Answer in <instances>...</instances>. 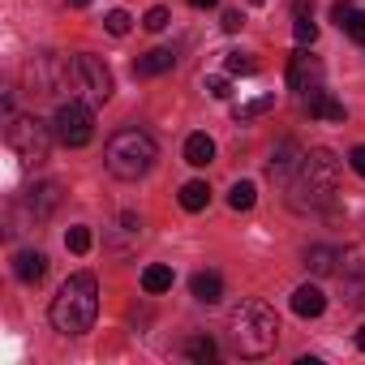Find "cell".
I'll use <instances>...</instances> for the list:
<instances>
[{
	"instance_id": "obj_1",
	"label": "cell",
	"mask_w": 365,
	"mask_h": 365,
	"mask_svg": "<svg viewBox=\"0 0 365 365\" xmlns=\"http://www.w3.org/2000/svg\"><path fill=\"white\" fill-rule=\"evenodd\" d=\"M335 185H339V159L335 150L318 146V150H305V159L297 163V176L288 185V207L292 211H318L335 198Z\"/></svg>"
},
{
	"instance_id": "obj_2",
	"label": "cell",
	"mask_w": 365,
	"mask_h": 365,
	"mask_svg": "<svg viewBox=\"0 0 365 365\" xmlns=\"http://www.w3.org/2000/svg\"><path fill=\"white\" fill-rule=\"evenodd\" d=\"M99 318V284L95 275H69L52 297V327L61 335H86Z\"/></svg>"
},
{
	"instance_id": "obj_3",
	"label": "cell",
	"mask_w": 365,
	"mask_h": 365,
	"mask_svg": "<svg viewBox=\"0 0 365 365\" xmlns=\"http://www.w3.org/2000/svg\"><path fill=\"white\" fill-rule=\"evenodd\" d=\"M228 339L237 348V356H267L279 339V318L271 305L262 301H241L228 314Z\"/></svg>"
},
{
	"instance_id": "obj_4",
	"label": "cell",
	"mask_w": 365,
	"mask_h": 365,
	"mask_svg": "<svg viewBox=\"0 0 365 365\" xmlns=\"http://www.w3.org/2000/svg\"><path fill=\"white\" fill-rule=\"evenodd\" d=\"M103 163H108V172H112L116 180H138V176H146L150 163H155V142H150V133H142V129H120V133H112V138H108V150H103Z\"/></svg>"
},
{
	"instance_id": "obj_5",
	"label": "cell",
	"mask_w": 365,
	"mask_h": 365,
	"mask_svg": "<svg viewBox=\"0 0 365 365\" xmlns=\"http://www.w3.org/2000/svg\"><path fill=\"white\" fill-rule=\"evenodd\" d=\"M52 133H56V129H48L39 116H14L9 129H5L9 146H14L26 163H43V159H48V150H52Z\"/></svg>"
},
{
	"instance_id": "obj_6",
	"label": "cell",
	"mask_w": 365,
	"mask_h": 365,
	"mask_svg": "<svg viewBox=\"0 0 365 365\" xmlns=\"http://www.w3.org/2000/svg\"><path fill=\"white\" fill-rule=\"evenodd\" d=\"M52 129H56V142H65V146H86L91 138H95V116H91V108L86 103H78V99H65L61 108H56V116H52Z\"/></svg>"
},
{
	"instance_id": "obj_7",
	"label": "cell",
	"mask_w": 365,
	"mask_h": 365,
	"mask_svg": "<svg viewBox=\"0 0 365 365\" xmlns=\"http://www.w3.org/2000/svg\"><path fill=\"white\" fill-rule=\"evenodd\" d=\"M73 78H78V86L86 91L91 103H108L112 99V69L99 56H91V52L73 56Z\"/></svg>"
},
{
	"instance_id": "obj_8",
	"label": "cell",
	"mask_w": 365,
	"mask_h": 365,
	"mask_svg": "<svg viewBox=\"0 0 365 365\" xmlns=\"http://www.w3.org/2000/svg\"><path fill=\"white\" fill-rule=\"evenodd\" d=\"M288 86L297 91V95H309V91H318L322 86V61L318 56H309L305 48L288 61Z\"/></svg>"
},
{
	"instance_id": "obj_9",
	"label": "cell",
	"mask_w": 365,
	"mask_h": 365,
	"mask_svg": "<svg viewBox=\"0 0 365 365\" xmlns=\"http://www.w3.org/2000/svg\"><path fill=\"white\" fill-rule=\"evenodd\" d=\"M327 309V292L318 288V284H301L297 292H292V314L297 318H318Z\"/></svg>"
},
{
	"instance_id": "obj_10",
	"label": "cell",
	"mask_w": 365,
	"mask_h": 365,
	"mask_svg": "<svg viewBox=\"0 0 365 365\" xmlns=\"http://www.w3.org/2000/svg\"><path fill=\"white\" fill-rule=\"evenodd\" d=\"M172 65H176V52H172V48H155V52H146V56L133 61V78H159V73H168Z\"/></svg>"
},
{
	"instance_id": "obj_11",
	"label": "cell",
	"mask_w": 365,
	"mask_h": 365,
	"mask_svg": "<svg viewBox=\"0 0 365 365\" xmlns=\"http://www.w3.org/2000/svg\"><path fill=\"white\" fill-rule=\"evenodd\" d=\"M305 112H309V116H318V120H335V125L344 120V103H339L335 95H327L322 86L305 95Z\"/></svg>"
},
{
	"instance_id": "obj_12",
	"label": "cell",
	"mask_w": 365,
	"mask_h": 365,
	"mask_svg": "<svg viewBox=\"0 0 365 365\" xmlns=\"http://www.w3.org/2000/svg\"><path fill=\"white\" fill-rule=\"evenodd\" d=\"M14 275H18L22 284H39V279L48 275V258H43L39 250H22V254L14 258Z\"/></svg>"
},
{
	"instance_id": "obj_13",
	"label": "cell",
	"mask_w": 365,
	"mask_h": 365,
	"mask_svg": "<svg viewBox=\"0 0 365 365\" xmlns=\"http://www.w3.org/2000/svg\"><path fill=\"white\" fill-rule=\"evenodd\" d=\"M56 202H61V185H56V180H43V185H35V190H31V198H26V207L35 211V220L52 215V211H56Z\"/></svg>"
},
{
	"instance_id": "obj_14",
	"label": "cell",
	"mask_w": 365,
	"mask_h": 365,
	"mask_svg": "<svg viewBox=\"0 0 365 365\" xmlns=\"http://www.w3.org/2000/svg\"><path fill=\"white\" fill-rule=\"evenodd\" d=\"M301 159H305V150H301L292 138H284V142H279V150L271 155V176H288Z\"/></svg>"
},
{
	"instance_id": "obj_15",
	"label": "cell",
	"mask_w": 365,
	"mask_h": 365,
	"mask_svg": "<svg viewBox=\"0 0 365 365\" xmlns=\"http://www.w3.org/2000/svg\"><path fill=\"white\" fill-rule=\"evenodd\" d=\"M339 250H331V245H314V250H305V267L314 271V275H331V271H339Z\"/></svg>"
},
{
	"instance_id": "obj_16",
	"label": "cell",
	"mask_w": 365,
	"mask_h": 365,
	"mask_svg": "<svg viewBox=\"0 0 365 365\" xmlns=\"http://www.w3.org/2000/svg\"><path fill=\"white\" fill-rule=\"evenodd\" d=\"M190 292H194L202 305H215V301L224 297V279H220L215 271H198V275H194V284H190Z\"/></svg>"
},
{
	"instance_id": "obj_17",
	"label": "cell",
	"mask_w": 365,
	"mask_h": 365,
	"mask_svg": "<svg viewBox=\"0 0 365 365\" xmlns=\"http://www.w3.org/2000/svg\"><path fill=\"white\" fill-rule=\"evenodd\" d=\"M211 159H215V142H211L207 133H190V138H185V163L207 168Z\"/></svg>"
},
{
	"instance_id": "obj_18",
	"label": "cell",
	"mask_w": 365,
	"mask_h": 365,
	"mask_svg": "<svg viewBox=\"0 0 365 365\" xmlns=\"http://www.w3.org/2000/svg\"><path fill=\"white\" fill-rule=\"evenodd\" d=\"M207 202H211L207 180H185V185H180V207L185 211H207Z\"/></svg>"
},
{
	"instance_id": "obj_19",
	"label": "cell",
	"mask_w": 365,
	"mask_h": 365,
	"mask_svg": "<svg viewBox=\"0 0 365 365\" xmlns=\"http://www.w3.org/2000/svg\"><path fill=\"white\" fill-rule=\"evenodd\" d=\"M142 288H146L150 297L168 292V288H172V267H159V262H155V267H146V271H142Z\"/></svg>"
},
{
	"instance_id": "obj_20",
	"label": "cell",
	"mask_w": 365,
	"mask_h": 365,
	"mask_svg": "<svg viewBox=\"0 0 365 365\" xmlns=\"http://www.w3.org/2000/svg\"><path fill=\"white\" fill-rule=\"evenodd\" d=\"M258 202V190H254V180H237V185L228 190V207L232 211H250Z\"/></svg>"
},
{
	"instance_id": "obj_21",
	"label": "cell",
	"mask_w": 365,
	"mask_h": 365,
	"mask_svg": "<svg viewBox=\"0 0 365 365\" xmlns=\"http://www.w3.org/2000/svg\"><path fill=\"white\" fill-rule=\"evenodd\" d=\"M185 356L207 365V361H215V356H220V348H215V339H211V335H194V339L185 344Z\"/></svg>"
},
{
	"instance_id": "obj_22",
	"label": "cell",
	"mask_w": 365,
	"mask_h": 365,
	"mask_svg": "<svg viewBox=\"0 0 365 365\" xmlns=\"http://www.w3.org/2000/svg\"><path fill=\"white\" fill-rule=\"evenodd\" d=\"M271 108H275V95L250 99V103H241V108H237V120H254V116H262V112H271Z\"/></svg>"
},
{
	"instance_id": "obj_23",
	"label": "cell",
	"mask_w": 365,
	"mask_h": 365,
	"mask_svg": "<svg viewBox=\"0 0 365 365\" xmlns=\"http://www.w3.org/2000/svg\"><path fill=\"white\" fill-rule=\"evenodd\" d=\"M292 35H297V43H301V48H309V43L318 39V26H314V14H309V18H297V22H292Z\"/></svg>"
},
{
	"instance_id": "obj_24",
	"label": "cell",
	"mask_w": 365,
	"mask_h": 365,
	"mask_svg": "<svg viewBox=\"0 0 365 365\" xmlns=\"http://www.w3.org/2000/svg\"><path fill=\"white\" fill-rule=\"evenodd\" d=\"M224 65H228V73H254V69H258V61H254L250 52H228Z\"/></svg>"
},
{
	"instance_id": "obj_25",
	"label": "cell",
	"mask_w": 365,
	"mask_h": 365,
	"mask_svg": "<svg viewBox=\"0 0 365 365\" xmlns=\"http://www.w3.org/2000/svg\"><path fill=\"white\" fill-rule=\"evenodd\" d=\"M129 22H133V18H129L125 9H112V14L103 18V26H108V35H129Z\"/></svg>"
},
{
	"instance_id": "obj_26",
	"label": "cell",
	"mask_w": 365,
	"mask_h": 365,
	"mask_svg": "<svg viewBox=\"0 0 365 365\" xmlns=\"http://www.w3.org/2000/svg\"><path fill=\"white\" fill-rule=\"evenodd\" d=\"M65 245H69L73 254H86V250H91V228H69V232H65Z\"/></svg>"
},
{
	"instance_id": "obj_27",
	"label": "cell",
	"mask_w": 365,
	"mask_h": 365,
	"mask_svg": "<svg viewBox=\"0 0 365 365\" xmlns=\"http://www.w3.org/2000/svg\"><path fill=\"white\" fill-rule=\"evenodd\" d=\"M168 22H172V18H168V9H159V5H155L146 18H142V26H146V31H163Z\"/></svg>"
},
{
	"instance_id": "obj_28",
	"label": "cell",
	"mask_w": 365,
	"mask_h": 365,
	"mask_svg": "<svg viewBox=\"0 0 365 365\" xmlns=\"http://www.w3.org/2000/svg\"><path fill=\"white\" fill-rule=\"evenodd\" d=\"M352 14H356V9L348 5V0H335V5H331V18H335V26H339V31L348 26V18H352Z\"/></svg>"
},
{
	"instance_id": "obj_29",
	"label": "cell",
	"mask_w": 365,
	"mask_h": 365,
	"mask_svg": "<svg viewBox=\"0 0 365 365\" xmlns=\"http://www.w3.org/2000/svg\"><path fill=\"white\" fill-rule=\"evenodd\" d=\"M202 86H207L215 99H228V95H232V91H228V78H202Z\"/></svg>"
},
{
	"instance_id": "obj_30",
	"label": "cell",
	"mask_w": 365,
	"mask_h": 365,
	"mask_svg": "<svg viewBox=\"0 0 365 365\" xmlns=\"http://www.w3.org/2000/svg\"><path fill=\"white\" fill-rule=\"evenodd\" d=\"M344 31H348V35H352V39H356V43H365V14H352V18H348V26H344Z\"/></svg>"
},
{
	"instance_id": "obj_31",
	"label": "cell",
	"mask_w": 365,
	"mask_h": 365,
	"mask_svg": "<svg viewBox=\"0 0 365 365\" xmlns=\"http://www.w3.org/2000/svg\"><path fill=\"white\" fill-rule=\"evenodd\" d=\"M241 26H245V18H241L237 9H228V14H224V31H228V35H237Z\"/></svg>"
},
{
	"instance_id": "obj_32",
	"label": "cell",
	"mask_w": 365,
	"mask_h": 365,
	"mask_svg": "<svg viewBox=\"0 0 365 365\" xmlns=\"http://www.w3.org/2000/svg\"><path fill=\"white\" fill-rule=\"evenodd\" d=\"M348 163H352V172H356V176H365V146H356V150L348 155Z\"/></svg>"
},
{
	"instance_id": "obj_33",
	"label": "cell",
	"mask_w": 365,
	"mask_h": 365,
	"mask_svg": "<svg viewBox=\"0 0 365 365\" xmlns=\"http://www.w3.org/2000/svg\"><path fill=\"white\" fill-rule=\"evenodd\" d=\"M292 14H297V18H309V14H314V0H292Z\"/></svg>"
},
{
	"instance_id": "obj_34",
	"label": "cell",
	"mask_w": 365,
	"mask_h": 365,
	"mask_svg": "<svg viewBox=\"0 0 365 365\" xmlns=\"http://www.w3.org/2000/svg\"><path fill=\"white\" fill-rule=\"evenodd\" d=\"M190 5H194V9H211V5H215V0H190Z\"/></svg>"
},
{
	"instance_id": "obj_35",
	"label": "cell",
	"mask_w": 365,
	"mask_h": 365,
	"mask_svg": "<svg viewBox=\"0 0 365 365\" xmlns=\"http://www.w3.org/2000/svg\"><path fill=\"white\" fill-rule=\"evenodd\" d=\"M356 348H361V352H365V327H361V331H356Z\"/></svg>"
},
{
	"instance_id": "obj_36",
	"label": "cell",
	"mask_w": 365,
	"mask_h": 365,
	"mask_svg": "<svg viewBox=\"0 0 365 365\" xmlns=\"http://www.w3.org/2000/svg\"><path fill=\"white\" fill-rule=\"evenodd\" d=\"M69 5H73V9H86V5H91V0H69Z\"/></svg>"
},
{
	"instance_id": "obj_37",
	"label": "cell",
	"mask_w": 365,
	"mask_h": 365,
	"mask_svg": "<svg viewBox=\"0 0 365 365\" xmlns=\"http://www.w3.org/2000/svg\"><path fill=\"white\" fill-rule=\"evenodd\" d=\"M258 5H262V0H258Z\"/></svg>"
}]
</instances>
